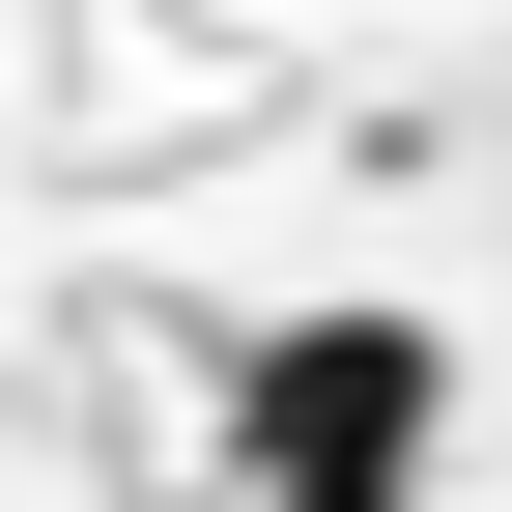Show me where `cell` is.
I'll return each instance as SVG.
<instances>
[{"instance_id": "obj_1", "label": "cell", "mask_w": 512, "mask_h": 512, "mask_svg": "<svg viewBox=\"0 0 512 512\" xmlns=\"http://www.w3.org/2000/svg\"><path fill=\"white\" fill-rule=\"evenodd\" d=\"M427 456H456L427 313H285V342L228 370V484L256 512H427Z\"/></svg>"}]
</instances>
